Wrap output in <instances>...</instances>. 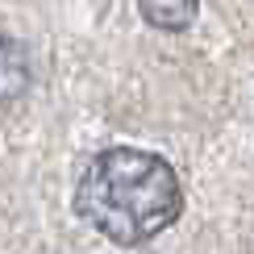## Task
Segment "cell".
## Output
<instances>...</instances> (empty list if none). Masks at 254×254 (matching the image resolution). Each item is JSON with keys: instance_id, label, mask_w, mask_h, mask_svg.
Returning <instances> with one entry per match:
<instances>
[{"instance_id": "7a4b0ae2", "label": "cell", "mask_w": 254, "mask_h": 254, "mask_svg": "<svg viewBox=\"0 0 254 254\" xmlns=\"http://www.w3.org/2000/svg\"><path fill=\"white\" fill-rule=\"evenodd\" d=\"M29 88V55L17 38L0 34V104H13Z\"/></svg>"}, {"instance_id": "6da1fadb", "label": "cell", "mask_w": 254, "mask_h": 254, "mask_svg": "<svg viewBox=\"0 0 254 254\" xmlns=\"http://www.w3.org/2000/svg\"><path fill=\"white\" fill-rule=\"evenodd\" d=\"M75 213L117 246H142L171 229L184 213V188L163 154L109 146L83 167Z\"/></svg>"}, {"instance_id": "3957f363", "label": "cell", "mask_w": 254, "mask_h": 254, "mask_svg": "<svg viewBox=\"0 0 254 254\" xmlns=\"http://www.w3.org/2000/svg\"><path fill=\"white\" fill-rule=\"evenodd\" d=\"M142 17L163 34H184L200 13V0H137Z\"/></svg>"}]
</instances>
